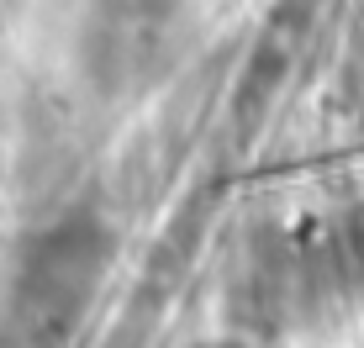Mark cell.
Listing matches in <instances>:
<instances>
[{
  "label": "cell",
  "instance_id": "obj_1",
  "mask_svg": "<svg viewBox=\"0 0 364 348\" xmlns=\"http://www.w3.org/2000/svg\"><path fill=\"white\" fill-rule=\"evenodd\" d=\"M200 348H243V343H200Z\"/></svg>",
  "mask_w": 364,
  "mask_h": 348
}]
</instances>
